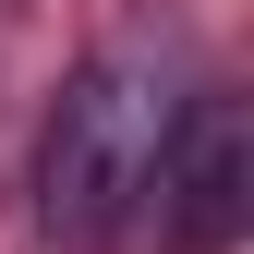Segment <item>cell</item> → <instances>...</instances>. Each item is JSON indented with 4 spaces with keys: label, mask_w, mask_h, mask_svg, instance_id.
<instances>
[{
    "label": "cell",
    "mask_w": 254,
    "mask_h": 254,
    "mask_svg": "<svg viewBox=\"0 0 254 254\" xmlns=\"http://www.w3.org/2000/svg\"><path fill=\"white\" fill-rule=\"evenodd\" d=\"M145 194L170 206L182 254H230L242 218H254V121L230 97H194L170 121V145H157V182H145Z\"/></svg>",
    "instance_id": "7a4b0ae2"
},
{
    "label": "cell",
    "mask_w": 254,
    "mask_h": 254,
    "mask_svg": "<svg viewBox=\"0 0 254 254\" xmlns=\"http://www.w3.org/2000/svg\"><path fill=\"white\" fill-rule=\"evenodd\" d=\"M170 121H182V97H170L157 61H85L73 97L49 109V145H37V218L61 242H109L145 206Z\"/></svg>",
    "instance_id": "6da1fadb"
}]
</instances>
